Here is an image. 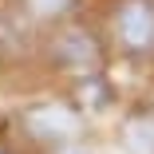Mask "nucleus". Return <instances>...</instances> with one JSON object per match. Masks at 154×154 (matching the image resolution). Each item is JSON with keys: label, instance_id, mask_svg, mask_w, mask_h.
I'll return each mask as SVG.
<instances>
[{"label": "nucleus", "instance_id": "nucleus-1", "mask_svg": "<svg viewBox=\"0 0 154 154\" xmlns=\"http://www.w3.org/2000/svg\"><path fill=\"white\" fill-rule=\"evenodd\" d=\"M119 36H122V44L127 48H146L150 40H154V12H150V4H127L122 8V16H119Z\"/></svg>", "mask_w": 154, "mask_h": 154}, {"label": "nucleus", "instance_id": "nucleus-3", "mask_svg": "<svg viewBox=\"0 0 154 154\" xmlns=\"http://www.w3.org/2000/svg\"><path fill=\"white\" fill-rule=\"evenodd\" d=\"M0 154H4V150H0Z\"/></svg>", "mask_w": 154, "mask_h": 154}, {"label": "nucleus", "instance_id": "nucleus-2", "mask_svg": "<svg viewBox=\"0 0 154 154\" xmlns=\"http://www.w3.org/2000/svg\"><path fill=\"white\" fill-rule=\"evenodd\" d=\"M32 4H36L40 12H59V8L67 4V0H32Z\"/></svg>", "mask_w": 154, "mask_h": 154}]
</instances>
